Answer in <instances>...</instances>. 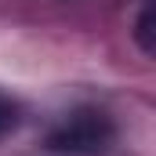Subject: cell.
Segmentation results:
<instances>
[{
	"mask_svg": "<svg viewBox=\"0 0 156 156\" xmlns=\"http://www.w3.org/2000/svg\"><path fill=\"white\" fill-rule=\"evenodd\" d=\"M138 37H142V47H145V51H153V40H149V11H145L142 22H138Z\"/></svg>",
	"mask_w": 156,
	"mask_h": 156,
	"instance_id": "cell-3",
	"label": "cell"
},
{
	"mask_svg": "<svg viewBox=\"0 0 156 156\" xmlns=\"http://www.w3.org/2000/svg\"><path fill=\"white\" fill-rule=\"evenodd\" d=\"M113 142V123L105 120V113H73L55 134L51 145L58 153H102Z\"/></svg>",
	"mask_w": 156,
	"mask_h": 156,
	"instance_id": "cell-1",
	"label": "cell"
},
{
	"mask_svg": "<svg viewBox=\"0 0 156 156\" xmlns=\"http://www.w3.org/2000/svg\"><path fill=\"white\" fill-rule=\"evenodd\" d=\"M15 123H18V109H15V102L0 94V134L15 131Z\"/></svg>",
	"mask_w": 156,
	"mask_h": 156,
	"instance_id": "cell-2",
	"label": "cell"
}]
</instances>
